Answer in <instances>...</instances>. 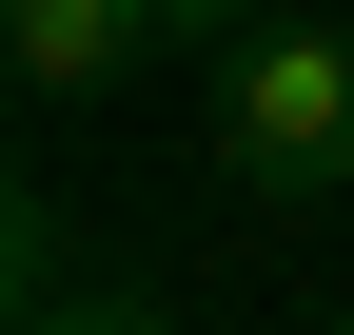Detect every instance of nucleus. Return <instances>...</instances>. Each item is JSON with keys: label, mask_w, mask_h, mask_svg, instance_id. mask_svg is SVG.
<instances>
[{"label": "nucleus", "mask_w": 354, "mask_h": 335, "mask_svg": "<svg viewBox=\"0 0 354 335\" xmlns=\"http://www.w3.org/2000/svg\"><path fill=\"white\" fill-rule=\"evenodd\" d=\"M0 60H20V99H118V79L158 60V0H0Z\"/></svg>", "instance_id": "nucleus-2"}, {"label": "nucleus", "mask_w": 354, "mask_h": 335, "mask_svg": "<svg viewBox=\"0 0 354 335\" xmlns=\"http://www.w3.org/2000/svg\"><path fill=\"white\" fill-rule=\"evenodd\" d=\"M0 335H158V296H79V276H59V237L20 217V316H0Z\"/></svg>", "instance_id": "nucleus-3"}, {"label": "nucleus", "mask_w": 354, "mask_h": 335, "mask_svg": "<svg viewBox=\"0 0 354 335\" xmlns=\"http://www.w3.org/2000/svg\"><path fill=\"white\" fill-rule=\"evenodd\" d=\"M216 178H236L256 217H335L354 197V20L276 0V20L216 60Z\"/></svg>", "instance_id": "nucleus-1"}, {"label": "nucleus", "mask_w": 354, "mask_h": 335, "mask_svg": "<svg viewBox=\"0 0 354 335\" xmlns=\"http://www.w3.org/2000/svg\"><path fill=\"white\" fill-rule=\"evenodd\" d=\"M256 20H276V0H158V39H197V60H236Z\"/></svg>", "instance_id": "nucleus-4"}]
</instances>
